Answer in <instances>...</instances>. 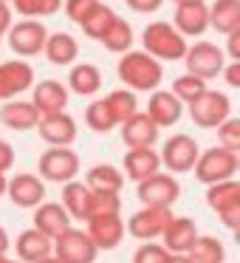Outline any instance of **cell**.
<instances>
[{
    "instance_id": "obj_1",
    "label": "cell",
    "mask_w": 240,
    "mask_h": 263,
    "mask_svg": "<svg viewBox=\"0 0 240 263\" xmlns=\"http://www.w3.org/2000/svg\"><path fill=\"white\" fill-rule=\"evenodd\" d=\"M144 43H147L150 51L158 54V57H164V60H178L184 54V40L170 23L147 26V31H144Z\"/></svg>"
},
{
    "instance_id": "obj_2",
    "label": "cell",
    "mask_w": 240,
    "mask_h": 263,
    "mask_svg": "<svg viewBox=\"0 0 240 263\" xmlns=\"http://www.w3.org/2000/svg\"><path fill=\"white\" fill-rule=\"evenodd\" d=\"M119 74L125 82H130V85H136V88H153V85H158V80H161L158 63H153V60L144 57V54H130V57H125L119 65Z\"/></svg>"
},
{
    "instance_id": "obj_3",
    "label": "cell",
    "mask_w": 240,
    "mask_h": 263,
    "mask_svg": "<svg viewBox=\"0 0 240 263\" xmlns=\"http://www.w3.org/2000/svg\"><path fill=\"white\" fill-rule=\"evenodd\" d=\"M9 43H12V48L17 54H34L46 46V29H43L40 23L26 20V23L14 26V29L9 31Z\"/></svg>"
},
{
    "instance_id": "obj_4",
    "label": "cell",
    "mask_w": 240,
    "mask_h": 263,
    "mask_svg": "<svg viewBox=\"0 0 240 263\" xmlns=\"http://www.w3.org/2000/svg\"><path fill=\"white\" fill-rule=\"evenodd\" d=\"M189 68L201 77H212L223 68V54L217 46H209V43H198V46L189 51Z\"/></svg>"
},
{
    "instance_id": "obj_5",
    "label": "cell",
    "mask_w": 240,
    "mask_h": 263,
    "mask_svg": "<svg viewBox=\"0 0 240 263\" xmlns=\"http://www.w3.org/2000/svg\"><path fill=\"white\" fill-rule=\"evenodd\" d=\"M175 23L184 34H201L209 26V12L204 9V3H178Z\"/></svg>"
},
{
    "instance_id": "obj_6",
    "label": "cell",
    "mask_w": 240,
    "mask_h": 263,
    "mask_svg": "<svg viewBox=\"0 0 240 263\" xmlns=\"http://www.w3.org/2000/svg\"><path fill=\"white\" fill-rule=\"evenodd\" d=\"M195 156H198V147H195L187 136H178L167 144V164H170L172 170H187Z\"/></svg>"
},
{
    "instance_id": "obj_7",
    "label": "cell",
    "mask_w": 240,
    "mask_h": 263,
    "mask_svg": "<svg viewBox=\"0 0 240 263\" xmlns=\"http://www.w3.org/2000/svg\"><path fill=\"white\" fill-rule=\"evenodd\" d=\"M209 23H215L221 31H234L240 26V3L237 0H217L209 14Z\"/></svg>"
},
{
    "instance_id": "obj_8",
    "label": "cell",
    "mask_w": 240,
    "mask_h": 263,
    "mask_svg": "<svg viewBox=\"0 0 240 263\" xmlns=\"http://www.w3.org/2000/svg\"><path fill=\"white\" fill-rule=\"evenodd\" d=\"M74 57H76L74 37L57 34V37H51V40H48V60H51L54 65H65V63H71Z\"/></svg>"
},
{
    "instance_id": "obj_9",
    "label": "cell",
    "mask_w": 240,
    "mask_h": 263,
    "mask_svg": "<svg viewBox=\"0 0 240 263\" xmlns=\"http://www.w3.org/2000/svg\"><path fill=\"white\" fill-rule=\"evenodd\" d=\"M12 198L23 206L34 204V201L43 198V184L31 181V178H17V181L12 184Z\"/></svg>"
},
{
    "instance_id": "obj_10",
    "label": "cell",
    "mask_w": 240,
    "mask_h": 263,
    "mask_svg": "<svg viewBox=\"0 0 240 263\" xmlns=\"http://www.w3.org/2000/svg\"><path fill=\"white\" fill-rule=\"evenodd\" d=\"M71 85H74L79 93L96 91L99 88V71L93 68V65H82V68H76L74 74H71Z\"/></svg>"
},
{
    "instance_id": "obj_11",
    "label": "cell",
    "mask_w": 240,
    "mask_h": 263,
    "mask_svg": "<svg viewBox=\"0 0 240 263\" xmlns=\"http://www.w3.org/2000/svg\"><path fill=\"white\" fill-rule=\"evenodd\" d=\"M23 14H54L59 0H14Z\"/></svg>"
},
{
    "instance_id": "obj_12",
    "label": "cell",
    "mask_w": 240,
    "mask_h": 263,
    "mask_svg": "<svg viewBox=\"0 0 240 263\" xmlns=\"http://www.w3.org/2000/svg\"><path fill=\"white\" fill-rule=\"evenodd\" d=\"M37 102H54L63 108L65 105V91L59 85H54V82H46V85H40V91H37Z\"/></svg>"
},
{
    "instance_id": "obj_13",
    "label": "cell",
    "mask_w": 240,
    "mask_h": 263,
    "mask_svg": "<svg viewBox=\"0 0 240 263\" xmlns=\"http://www.w3.org/2000/svg\"><path fill=\"white\" fill-rule=\"evenodd\" d=\"M96 6H99L96 0H68V14H71V20L82 23Z\"/></svg>"
},
{
    "instance_id": "obj_14",
    "label": "cell",
    "mask_w": 240,
    "mask_h": 263,
    "mask_svg": "<svg viewBox=\"0 0 240 263\" xmlns=\"http://www.w3.org/2000/svg\"><path fill=\"white\" fill-rule=\"evenodd\" d=\"M161 3H164V0H127V6L133 9V12H158L161 9Z\"/></svg>"
},
{
    "instance_id": "obj_15",
    "label": "cell",
    "mask_w": 240,
    "mask_h": 263,
    "mask_svg": "<svg viewBox=\"0 0 240 263\" xmlns=\"http://www.w3.org/2000/svg\"><path fill=\"white\" fill-rule=\"evenodd\" d=\"M6 23H9V12L3 6V0H0V29H6Z\"/></svg>"
},
{
    "instance_id": "obj_16",
    "label": "cell",
    "mask_w": 240,
    "mask_h": 263,
    "mask_svg": "<svg viewBox=\"0 0 240 263\" xmlns=\"http://www.w3.org/2000/svg\"><path fill=\"white\" fill-rule=\"evenodd\" d=\"M229 85H240V80H237V65H232V68H229Z\"/></svg>"
},
{
    "instance_id": "obj_17",
    "label": "cell",
    "mask_w": 240,
    "mask_h": 263,
    "mask_svg": "<svg viewBox=\"0 0 240 263\" xmlns=\"http://www.w3.org/2000/svg\"><path fill=\"white\" fill-rule=\"evenodd\" d=\"M175 3H198V0H175Z\"/></svg>"
}]
</instances>
